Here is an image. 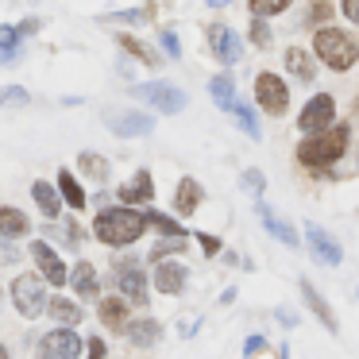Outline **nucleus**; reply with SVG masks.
<instances>
[{
  "label": "nucleus",
  "instance_id": "obj_1",
  "mask_svg": "<svg viewBox=\"0 0 359 359\" xmlns=\"http://www.w3.org/2000/svg\"><path fill=\"white\" fill-rule=\"evenodd\" d=\"M147 232V220L135 209H101L93 220V236L109 248H128Z\"/></svg>",
  "mask_w": 359,
  "mask_h": 359
},
{
  "label": "nucleus",
  "instance_id": "obj_2",
  "mask_svg": "<svg viewBox=\"0 0 359 359\" xmlns=\"http://www.w3.org/2000/svg\"><path fill=\"white\" fill-rule=\"evenodd\" d=\"M348 151V124H336L332 132H317L305 135L297 143V163L302 166H328Z\"/></svg>",
  "mask_w": 359,
  "mask_h": 359
},
{
  "label": "nucleus",
  "instance_id": "obj_3",
  "mask_svg": "<svg viewBox=\"0 0 359 359\" xmlns=\"http://www.w3.org/2000/svg\"><path fill=\"white\" fill-rule=\"evenodd\" d=\"M313 50H317V58L328 70H351L359 58V43L348 32H336V27H320L313 35Z\"/></svg>",
  "mask_w": 359,
  "mask_h": 359
},
{
  "label": "nucleus",
  "instance_id": "obj_4",
  "mask_svg": "<svg viewBox=\"0 0 359 359\" xmlns=\"http://www.w3.org/2000/svg\"><path fill=\"white\" fill-rule=\"evenodd\" d=\"M12 302H16V309L24 317H39L43 305H47V282L39 274H20L12 282Z\"/></svg>",
  "mask_w": 359,
  "mask_h": 359
},
{
  "label": "nucleus",
  "instance_id": "obj_5",
  "mask_svg": "<svg viewBox=\"0 0 359 359\" xmlns=\"http://www.w3.org/2000/svg\"><path fill=\"white\" fill-rule=\"evenodd\" d=\"M255 101L263 104L266 116H282V112L290 109V89H286V81H282L278 74L263 70V74L255 78Z\"/></svg>",
  "mask_w": 359,
  "mask_h": 359
},
{
  "label": "nucleus",
  "instance_id": "obj_6",
  "mask_svg": "<svg viewBox=\"0 0 359 359\" xmlns=\"http://www.w3.org/2000/svg\"><path fill=\"white\" fill-rule=\"evenodd\" d=\"M135 101L155 104V109L166 112V116H178V112L186 109V93H182L178 86H166V81H147V86H135Z\"/></svg>",
  "mask_w": 359,
  "mask_h": 359
},
{
  "label": "nucleus",
  "instance_id": "obj_7",
  "mask_svg": "<svg viewBox=\"0 0 359 359\" xmlns=\"http://www.w3.org/2000/svg\"><path fill=\"white\" fill-rule=\"evenodd\" d=\"M336 116V101L328 93H317L305 101L302 116H297V132L302 135H317V132H328V124H332Z\"/></svg>",
  "mask_w": 359,
  "mask_h": 359
},
{
  "label": "nucleus",
  "instance_id": "obj_8",
  "mask_svg": "<svg viewBox=\"0 0 359 359\" xmlns=\"http://www.w3.org/2000/svg\"><path fill=\"white\" fill-rule=\"evenodd\" d=\"M39 351L43 359H81L86 344H81V336L74 328H55V332H47L39 340Z\"/></svg>",
  "mask_w": 359,
  "mask_h": 359
},
{
  "label": "nucleus",
  "instance_id": "obj_9",
  "mask_svg": "<svg viewBox=\"0 0 359 359\" xmlns=\"http://www.w3.org/2000/svg\"><path fill=\"white\" fill-rule=\"evenodd\" d=\"M27 255H32V259H35V266L43 271V282H47V286H66L70 271H66V263L58 259V251L50 248V243L35 240L32 248H27Z\"/></svg>",
  "mask_w": 359,
  "mask_h": 359
},
{
  "label": "nucleus",
  "instance_id": "obj_10",
  "mask_svg": "<svg viewBox=\"0 0 359 359\" xmlns=\"http://www.w3.org/2000/svg\"><path fill=\"white\" fill-rule=\"evenodd\" d=\"M104 124H109L112 135H120V140H132V135H151V132H155V116L135 112V109L109 112V116H104Z\"/></svg>",
  "mask_w": 359,
  "mask_h": 359
},
{
  "label": "nucleus",
  "instance_id": "obj_11",
  "mask_svg": "<svg viewBox=\"0 0 359 359\" xmlns=\"http://www.w3.org/2000/svg\"><path fill=\"white\" fill-rule=\"evenodd\" d=\"M209 47H212V55H217L224 66H236L243 58V39L232 32V27H224V24L209 27Z\"/></svg>",
  "mask_w": 359,
  "mask_h": 359
},
{
  "label": "nucleus",
  "instance_id": "obj_12",
  "mask_svg": "<svg viewBox=\"0 0 359 359\" xmlns=\"http://www.w3.org/2000/svg\"><path fill=\"white\" fill-rule=\"evenodd\" d=\"M116 286L124 294V302L147 305V274L140 271V263H120L116 266Z\"/></svg>",
  "mask_w": 359,
  "mask_h": 359
},
{
  "label": "nucleus",
  "instance_id": "obj_13",
  "mask_svg": "<svg viewBox=\"0 0 359 359\" xmlns=\"http://www.w3.org/2000/svg\"><path fill=\"white\" fill-rule=\"evenodd\" d=\"M305 243H309L313 259H317V263H325V266H336V263L344 259L340 243H336V240H332V236H328L320 224H305Z\"/></svg>",
  "mask_w": 359,
  "mask_h": 359
},
{
  "label": "nucleus",
  "instance_id": "obj_14",
  "mask_svg": "<svg viewBox=\"0 0 359 359\" xmlns=\"http://www.w3.org/2000/svg\"><path fill=\"white\" fill-rule=\"evenodd\" d=\"M189 282V271L182 263H158L155 266V290H163V294H182Z\"/></svg>",
  "mask_w": 359,
  "mask_h": 359
},
{
  "label": "nucleus",
  "instance_id": "obj_15",
  "mask_svg": "<svg viewBox=\"0 0 359 359\" xmlns=\"http://www.w3.org/2000/svg\"><path fill=\"white\" fill-rule=\"evenodd\" d=\"M120 201H124V209H132V205H147L151 197H155V182H151L147 170H135V178L128 182L124 189H120Z\"/></svg>",
  "mask_w": 359,
  "mask_h": 359
},
{
  "label": "nucleus",
  "instance_id": "obj_16",
  "mask_svg": "<svg viewBox=\"0 0 359 359\" xmlns=\"http://www.w3.org/2000/svg\"><path fill=\"white\" fill-rule=\"evenodd\" d=\"M66 282L74 286V294H78L81 302H93L97 290H101V282H97V271H93V263H89V259H81V263L74 266V274H70Z\"/></svg>",
  "mask_w": 359,
  "mask_h": 359
},
{
  "label": "nucleus",
  "instance_id": "obj_17",
  "mask_svg": "<svg viewBox=\"0 0 359 359\" xmlns=\"http://www.w3.org/2000/svg\"><path fill=\"white\" fill-rule=\"evenodd\" d=\"M32 232V220H27V212L12 209V205H0V236L4 240H20V236Z\"/></svg>",
  "mask_w": 359,
  "mask_h": 359
},
{
  "label": "nucleus",
  "instance_id": "obj_18",
  "mask_svg": "<svg viewBox=\"0 0 359 359\" xmlns=\"http://www.w3.org/2000/svg\"><path fill=\"white\" fill-rule=\"evenodd\" d=\"M124 332H128V340H132L135 348H155L158 336H163V325H158L155 317H143V320H135V325H128Z\"/></svg>",
  "mask_w": 359,
  "mask_h": 359
},
{
  "label": "nucleus",
  "instance_id": "obj_19",
  "mask_svg": "<svg viewBox=\"0 0 359 359\" xmlns=\"http://www.w3.org/2000/svg\"><path fill=\"white\" fill-rule=\"evenodd\" d=\"M197 205H201V182L182 178L178 189H174V209H178L182 217H189V212H197Z\"/></svg>",
  "mask_w": 359,
  "mask_h": 359
},
{
  "label": "nucleus",
  "instance_id": "obj_20",
  "mask_svg": "<svg viewBox=\"0 0 359 359\" xmlns=\"http://www.w3.org/2000/svg\"><path fill=\"white\" fill-rule=\"evenodd\" d=\"M259 217H263V224H266V232H271V236H278L286 248H297V232H294V228H290L286 220H282L266 201H259Z\"/></svg>",
  "mask_w": 359,
  "mask_h": 359
},
{
  "label": "nucleus",
  "instance_id": "obj_21",
  "mask_svg": "<svg viewBox=\"0 0 359 359\" xmlns=\"http://www.w3.org/2000/svg\"><path fill=\"white\" fill-rule=\"evenodd\" d=\"M47 313H50V320H58L62 328H78V320H81V305H74L70 297H50Z\"/></svg>",
  "mask_w": 359,
  "mask_h": 359
},
{
  "label": "nucleus",
  "instance_id": "obj_22",
  "mask_svg": "<svg viewBox=\"0 0 359 359\" xmlns=\"http://www.w3.org/2000/svg\"><path fill=\"white\" fill-rule=\"evenodd\" d=\"M78 166H81V174H86V178H93V182H109V174H112L109 158L97 155V151H81V155H78Z\"/></svg>",
  "mask_w": 359,
  "mask_h": 359
},
{
  "label": "nucleus",
  "instance_id": "obj_23",
  "mask_svg": "<svg viewBox=\"0 0 359 359\" xmlns=\"http://www.w3.org/2000/svg\"><path fill=\"white\" fill-rule=\"evenodd\" d=\"M302 297H305V305H309V309L317 313L320 325H325L328 332H336V317H332V309H328V302H325V297H320L317 290L309 286V282H302Z\"/></svg>",
  "mask_w": 359,
  "mask_h": 359
},
{
  "label": "nucleus",
  "instance_id": "obj_24",
  "mask_svg": "<svg viewBox=\"0 0 359 359\" xmlns=\"http://www.w3.org/2000/svg\"><path fill=\"white\" fill-rule=\"evenodd\" d=\"M32 197H35V205L43 209V217H58V209H62V197L55 194V186H50V182H35V186H32Z\"/></svg>",
  "mask_w": 359,
  "mask_h": 359
},
{
  "label": "nucleus",
  "instance_id": "obj_25",
  "mask_svg": "<svg viewBox=\"0 0 359 359\" xmlns=\"http://www.w3.org/2000/svg\"><path fill=\"white\" fill-rule=\"evenodd\" d=\"M209 93H212V101H217V109H232L236 104V81L228 78V74H217V78L209 81Z\"/></svg>",
  "mask_w": 359,
  "mask_h": 359
},
{
  "label": "nucleus",
  "instance_id": "obj_26",
  "mask_svg": "<svg viewBox=\"0 0 359 359\" xmlns=\"http://www.w3.org/2000/svg\"><path fill=\"white\" fill-rule=\"evenodd\" d=\"M101 320L109 328H116V332H124L128 328V305L120 302V297H104L101 302Z\"/></svg>",
  "mask_w": 359,
  "mask_h": 359
},
{
  "label": "nucleus",
  "instance_id": "obj_27",
  "mask_svg": "<svg viewBox=\"0 0 359 359\" xmlns=\"http://www.w3.org/2000/svg\"><path fill=\"white\" fill-rule=\"evenodd\" d=\"M58 194H62V201L70 205V209H86V201H89V197L81 194L78 178H74L70 170H62V174H58Z\"/></svg>",
  "mask_w": 359,
  "mask_h": 359
},
{
  "label": "nucleus",
  "instance_id": "obj_28",
  "mask_svg": "<svg viewBox=\"0 0 359 359\" xmlns=\"http://www.w3.org/2000/svg\"><path fill=\"white\" fill-rule=\"evenodd\" d=\"M286 66H290V74H297L302 81H313V78H317V66H313V58L305 55L302 47H290V50H286Z\"/></svg>",
  "mask_w": 359,
  "mask_h": 359
},
{
  "label": "nucleus",
  "instance_id": "obj_29",
  "mask_svg": "<svg viewBox=\"0 0 359 359\" xmlns=\"http://www.w3.org/2000/svg\"><path fill=\"white\" fill-rule=\"evenodd\" d=\"M143 220H147V224H155L158 232L170 236V240H186V228H182L178 220H170L166 212H155V209H151V212H143Z\"/></svg>",
  "mask_w": 359,
  "mask_h": 359
},
{
  "label": "nucleus",
  "instance_id": "obj_30",
  "mask_svg": "<svg viewBox=\"0 0 359 359\" xmlns=\"http://www.w3.org/2000/svg\"><path fill=\"white\" fill-rule=\"evenodd\" d=\"M228 112H232V116L240 120V128H243V132L251 135V140H259V135H263V132H259V120H255V112H251V104L236 101V104H232V109H228Z\"/></svg>",
  "mask_w": 359,
  "mask_h": 359
},
{
  "label": "nucleus",
  "instance_id": "obj_31",
  "mask_svg": "<svg viewBox=\"0 0 359 359\" xmlns=\"http://www.w3.org/2000/svg\"><path fill=\"white\" fill-rule=\"evenodd\" d=\"M116 43L128 50V55H135V58H140V62H147V66H158V55H155V50H147V47H143V43L135 39V35H120Z\"/></svg>",
  "mask_w": 359,
  "mask_h": 359
},
{
  "label": "nucleus",
  "instance_id": "obj_32",
  "mask_svg": "<svg viewBox=\"0 0 359 359\" xmlns=\"http://www.w3.org/2000/svg\"><path fill=\"white\" fill-rule=\"evenodd\" d=\"M251 12H255V20H266V16H278V12H286L294 0H248Z\"/></svg>",
  "mask_w": 359,
  "mask_h": 359
},
{
  "label": "nucleus",
  "instance_id": "obj_33",
  "mask_svg": "<svg viewBox=\"0 0 359 359\" xmlns=\"http://www.w3.org/2000/svg\"><path fill=\"white\" fill-rule=\"evenodd\" d=\"M147 20H151V8H128V12L104 16V24H147Z\"/></svg>",
  "mask_w": 359,
  "mask_h": 359
},
{
  "label": "nucleus",
  "instance_id": "obj_34",
  "mask_svg": "<svg viewBox=\"0 0 359 359\" xmlns=\"http://www.w3.org/2000/svg\"><path fill=\"white\" fill-rule=\"evenodd\" d=\"M243 189H248V194L251 197H255V201H259V197H263V189H266V178H263V174H259V170H243Z\"/></svg>",
  "mask_w": 359,
  "mask_h": 359
},
{
  "label": "nucleus",
  "instance_id": "obj_35",
  "mask_svg": "<svg viewBox=\"0 0 359 359\" xmlns=\"http://www.w3.org/2000/svg\"><path fill=\"white\" fill-rule=\"evenodd\" d=\"M182 248H186V240H163V243H155L151 259H155V263H166V255H174V251H182Z\"/></svg>",
  "mask_w": 359,
  "mask_h": 359
},
{
  "label": "nucleus",
  "instance_id": "obj_36",
  "mask_svg": "<svg viewBox=\"0 0 359 359\" xmlns=\"http://www.w3.org/2000/svg\"><path fill=\"white\" fill-rule=\"evenodd\" d=\"M251 43L255 47H271V27H266V20H251Z\"/></svg>",
  "mask_w": 359,
  "mask_h": 359
},
{
  "label": "nucleus",
  "instance_id": "obj_37",
  "mask_svg": "<svg viewBox=\"0 0 359 359\" xmlns=\"http://www.w3.org/2000/svg\"><path fill=\"white\" fill-rule=\"evenodd\" d=\"M32 97H27V89H20V86H4L0 89V104H27Z\"/></svg>",
  "mask_w": 359,
  "mask_h": 359
},
{
  "label": "nucleus",
  "instance_id": "obj_38",
  "mask_svg": "<svg viewBox=\"0 0 359 359\" xmlns=\"http://www.w3.org/2000/svg\"><path fill=\"white\" fill-rule=\"evenodd\" d=\"M163 50H166L170 58H182V43H178V35H174L170 27L163 32Z\"/></svg>",
  "mask_w": 359,
  "mask_h": 359
},
{
  "label": "nucleus",
  "instance_id": "obj_39",
  "mask_svg": "<svg viewBox=\"0 0 359 359\" xmlns=\"http://www.w3.org/2000/svg\"><path fill=\"white\" fill-rule=\"evenodd\" d=\"M24 58V47H0V66H16Z\"/></svg>",
  "mask_w": 359,
  "mask_h": 359
},
{
  "label": "nucleus",
  "instance_id": "obj_40",
  "mask_svg": "<svg viewBox=\"0 0 359 359\" xmlns=\"http://www.w3.org/2000/svg\"><path fill=\"white\" fill-rule=\"evenodd\" d=\"M86 351H89L86 359H101V355H104V340H101V336H93V340L86 344Z\"/></svg>",
  "mask_w": 359,
  "mask_h": 359
},
{
  "label": "nucleus",
  "instance_id": "obj_41",
  "mask_svg": "<svg viewBox=\"0 0 359 359\" xmlns=\"http://www.w3.org/2000/svg\"><path fill=\"white\" fill-rule=\"evenodd\" d=\"M340 8H344V16H348L351 24H359V0H344Z\"/></svg>",
  "mask_w": 359,
  "mask_h": 359
},
{
  "label": "nucleus",
  "instance_id": "obj_42",
  "mask_svg": "<svg viewBox=\"0 0 359 359\" xmlns=\"http://www.w3.org/2000/svg\"><path fill=\"white\" fill-rule=\"evenodd\" d=\"M197 240H201L205 255H217V251H220V240H217V236H197Z\"/></svg>",
  "mask_w": 359,
  "mask_h": 359
},
{
  "label": "nucleus",
  "instance_id": "obj_43",
  "mask_svg": "<svg viewBox=\"0 0 359 359\" xmlns=\"http://www.w3.org/2000/svg\"><path fill=\"white\" fill-rule=\"evenodd\" d=\"M309 16H313V20H328V16H332V8H328L325 0H317V4L309 8Z\"/></svg>",
  "mask_w": 359,
  "mask_h": 359
},
{
  "label": "nucleus",
  "instance_id": "obj_44",
  "mask_svg": "<svg viewBox=\"0 0 359 359\" xmlns=\"http://www.w3.org/2000/svg\"><path fill=\"white\" fill-rule=\"evenodd\" d=\"M263 348H266V340H263V336H251V340H248V348H243V351H248V355H259Z\"/></svg>",
  "mask_w": 359,
  "mask_h": 359
},
{
  "label": "nucleus",
  "instance_id": "obj_45",
  "mask_svg": "<svg viewBox=\"0 0 359 359\" xmlns=\"http://www.w3.org/2000/svg\"><path fill=\"white\" fill-rule=\"evenodd\" d=\"M224 4H232V0H209V8H224Z\"/></svg>",
  "mask_w": 359,
  "mask_h": 359
},
{
  "label": "nucleus",
  "instance_id": "obj_46",
  "mask_svg": "<svg viewBox=\"0 0 359 359\" xmlns=\"http://www.w3.org/2000/svg\"><path fill=\"white\" fill-rule=\"evenodd\" d=\"M0 359H8V348H4V344H0Z\"/></svg>",
  "mask_w": 359,
  "mask_h": 359
},
{
  "label": "nucleus",
  "instance_id": "obj_47",
  "mask_svg": "<svg viewBox=\"0 0 359 359\" xmlns=\"http://www.w3.org/2000/svg\"><path fill=\"white\" fill-rule=\"evenodd\" d=\"M355 112H359V97H355Z\"/></svg>",
  "mask_w": 359,
  "mask_h": 359
}]
</instances>
